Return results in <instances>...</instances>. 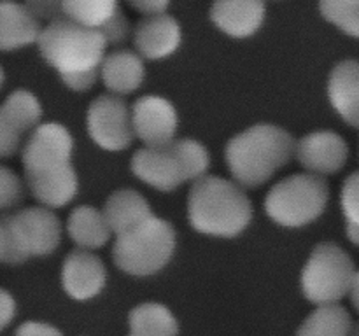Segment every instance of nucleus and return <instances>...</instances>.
Listing matches in <instances>:
<instances>
[{
	"label": "nucleus",
	"instance_id": "6e6552de",
	"mask_svg": "<svg viewBox=\"0 0 359 336\" xmlns=\"http://www.w3.org/2000/svg\"><path fill=\"white\" fill-rule=\"evenodd\" d=\"M88 132L95 144L107 150H121L132 144V112L118 97L102 94L88 111Z\"/></svg>",
	"mask_w": 359,
	"mask_h": 336
},
{
	"label": "nucleus",
	"instance_id": "a211bd4d",
	"mask_svg": "<svg viewBox=\"0 0 359 336\" xmlns=\"http://www.w3.org/2000/svg\"><path fill=\"white\" fill-rule=\"evenodd\" d=\"M32 195L48 206H63L76 196L77 175L72 164L48 168V170L25 172Z\"/></svg>",
	"mask_w": 359,
	"mask_h": 336
},
{
	"label": "nucleus",
	"instance_id": "9d476101",
	"mask_svg": "<svg viewBox=\"0 0 359 336\" xmlns=\"http://www.w3.org/2000/svg\"><path fill=\"white\" fill-rule=\"evenodd\" d=\"M72 135L58 122H46L37 126L23 149L25 172L48 170L70 163Z\"/></svg>",
	"mask_w": 359,
	"mask_h": 336
},
{
	"label": "nucleus",
	"instance_id": "0eeeda50",
	"mask_svg": "<svg viewBox=\"0 0 359 336\" xmlns=\"http://www.w3.org/2000/svg\"><path fill=\"white\" fill-rule=\"evenodd\" d=\"M354 275V262L344 248L335 244H319L302 273V289L312 303H337L349 294Z\"/></svg>",
	"mask_w": 359,
	"mask_h": 336
},
{
	"label": "nucleus",
	"instance_id": "2eb2a0df",
	"mask_svg": "<svg viewBox=\"0 0 359 336\" xmlns=\"http://www.w3.org/2000/svg\"><path fill=\"white\" fill-rule=\"evenodd\" d=\"M181 44V27L165 13L147 14L135 28V48L149 59L172 55Z\"/></svg>",
	"mask_w": 359,
	"mask_h": 336
},
{
	"label": "nucleus",
	"instance_id": "473e14b6",
	"mask_svg": "<svg viewBox=\"0 0 359 336\" xmlns=\"http://www.w3.org/2000/svg\"><path fill=\"white\" fill-rule=\"evenodd\" d=\"M16 315V303L14 298L7 290L0 289V331L11 324V321Z\"/></svg>",
	"mask_w": 359,
	"mask_h": 336
},
{
	"label": "nucleus",
	"instance_id": "c9c22d12",
	"mask_svg": "<svg viewBox=\"0 0 359 336\" xmlns=\"http://www.w3.org/2000/svg\"><path fill=\"white\" fill-rule=\"evenodd\" d=\"M349 336H359V322L356 326H353V331H351Z\"/></svg>",
	"mask_w": 359,
	"mask_h": 336
},
{
	"label": "nucleus",
	"instance_id": "c756f323",
	"mask_svg": "<svg viewBox=\"0 0 359 336\" xmlns=\"http://www.w3.org/2000/svg\"><path fill=\"white\" fill-rule=\"evenodd\" d=\"M21 135L23 133L14 126V122L0 108V158L16 153L18 147H20Z\"/></svg>",
	"mask_w": 359,
	"mask_h": 336
},
{
	"label": "nucleus",
	"instance_id": "f257e3e1",
	"mask_svg": "<svg viewBox=\"0 0 359 336\" xmlns=\"http://www.w3.org/2000/svg\"><path fill=\"white\" fill-rule=\"evenodd\" d=\"M39 49L46 62L58 70L72 90H88L97 79L109 41L100 30L58 16L39 35Z\"/></svg>",
	"mask_w": 359,
	"mask_h": 336
},
{
	"label": "nucleus",
	"instance_id": "393cba45",
	"mask_svg": "<svg viewBox=\"0 0 359 336\" xmlns=\"http://www.w3.org/2000/svg\"><path fill=\"white\" fill-rule=\"evenodd\" d=\"M0 108L21 133L37 126L39 119L42 115V107L39 104L37 97L27 90H18L11 93L6 98V102L0 105Z\"/></svg>",
	"mask_w": 359,
	"mask_h": 336
},
{
	"label": "nucleus",
	"instance_id": "bb28decb",
	"mask_svg": "<svg viewBox=\"0 0 359 336\" xmlns=\"http://www.w3.org/2000/svg\"><path fill=\"white\" fill-rule=\"evenodd\" d=\"M28 252L21 241L20 233L14 226V219L11 217H0V262L7 265H20L28 259Z\"/></svg>",
	"mask_w": 359,
	"mask_h": 336
},
{
	"label": "nucleus",
	"instance_id": "f3484780",
	"mask_svg": "<svg viewBox=\"0 0 359 336\" xmlns=\"http://www.w3.org/2000/svg\"><path fill=\"white\" fill-rule=\"evenodd\" d=\"M39 18L23 4L0 2V51H13L39 41Z\"/></svg>",
	"mask_w": 359,
	"mask_h": 336
},
{
	"label": "nucleus",
	"instance_id": "6ab92c4d",
	"mask_svg": "<svg viewBox=\"0 0 359 336\" xmlns=\"http://www.w3.org/2000/svg\"><path fill=\"white\" fill-rule=\"evenodd\" d=\"M328 94L337 112L359 128V62L346 59L332 70Z\"/></svg>",
	"mask_w": 359,
	"mask_h": 336
},
{
	"label": "nucleus",
	"instance_id": "2f4dec72",
	"mask_svg": "<svg viewBox=\"0 0 359 336\" xmlns=\"http://www.w3.org/2000/svg\"><path fill=\"white\" fill-rule=\"evenodd\" d=\"M14 336H63L62 332L58 331L53 326L44 324V322H25L20 328L16 329V335Z\"/></svg>",
	"mask_w": 359,
	"mask_h": 336
},
{
	"label": "nucleus",
	"instance_id": "7ed1b4c3",
	"mask_svg": "<svg viewBox=\"0 0 359 336\" xmlns=\"http://www.w3.org/2000/svg\"><path fill=\"white\" fill-rule=\"evenodd\" d=\"M293 136L273 125H256L226 146V163L241 184L259 186L293 156Z\"/></svg>",
	"mask_w": 359,
	"mask_h": 336
},
{
	"label": "nucleus",
	"instance_id": "20e7f679",
	"mask_svg": "<svg viewBox=\"0 0 359 336\" xmlns=\"http://www.w3.org/2000/svg\"><path fill=\"white\" fill-rule=\"evenodd\" d=\"M209 168V153L191 139L167 146L144 147L132 158V170L140 181L160 191H172L186 181H198Z\"/></svg>",
	"mask_w": 359,
	"mask_h": 336
},
{
	"label": "nucleus",
	"instance_id": "f8f14e48",
	"mask_svg": "<svg viewBox=\"0 0 359 336\" xmlns=\"http://www.w3.org/2000/svg\"><path fill=\"white\" fill-rule=\"evenodd\" d=\"M13 219L28 255H48L58 247L62 226L51 210L32 206L20 210Z\"/></svg>",
	"mask_w": 359,
	"mask_h": 336
},
{
	"label": "nucleus",
	"instance_id": "4468645a",
	"mask_svg": "<svg viewBox=\"0 0 359 336\" xmlns=\"http://www.w3.org/2000/svg\"><path fill=\"white\" fill-rule=\"evenodd\" d=\"M62 284L74 300L95 298L105 286V266L88 251H74L67 255L62 270Z\"/></svg>",
	"mask_w": 359,
	"mask_h": 336
},
{
	"label": "nucleus",
	"instance_id": "9b49d317",
	"mask_svg": "<svg viewBox=\"0 0 359 336\" xmlns=\"http://www.w3.org/2000/svg\"><path fill=\"white\" fill-rule=\"evenodd\" d=\"M63 16L100 30L111 44H118L128 31L119 0H63Z\"/></svg>",
	"mask_w": 359,
	"mask_h": 336
},
{
	"label": "nucleus",
	"instance_id": "ddd939ff",
	"mask_svg": "<svg viewBox=\"0 0 359 336\" xmlns=\"http://www.w3.org/2000/svg\"><path fill=\"white\" fill-rule=\"evenodd\" d=\"M298 161L314 174H335L346 164L347 149L346 140L333 132H316L304 136L297 144Z\"/></svg>",
	"mask_w": 359,
	"mask_h": 336
},
{
	"label": "nucleus",
	"instance_id": "7c9ffc66",
	"mask_svg": "<svg viewBox=\"0 0 359 336\" xmlns=\"http://www.w3.org/2000/svg\"><path fill=\"white\" fill-rule=\"evenodd\" d=\"M25 6L42 20H55L63 14V0H25Z\"/></svg>",
	"mask_w": 359,
	"mask_h": 336
},
{
	"label": "nucleus",
	"instance_id": "c85d7f7f",
	"mask_svg": "<svg viewBox=\"0 0 359 336\" xmlns=\"http://www.w3.org/2000/svg\"><path fill=\"white\" fill-rule=\"evenodd\" d=\"M23 188L21 181L13 170L0 167V210L14 206L21 200Z\"/></svg>",
	"mask_w": 359,
	"mask_h": 336
},
{
	"label": "nucleus",
	"instance_id": "4be33fe9",
	"mask_svg": "<svg viewBox=\"0 0 359 336\" xmlns=\"http://www.w3.org/2000/svg\"><path fill=\"white\" fill-rule=\"evenodd\" d=\"M111 231L104 212L93 206H77L69 217V234L83 248L102 247L109 240Z\"/></svg>",
	"mask_w": 359,
	"mask_h": 336
},
{
	"label": "nucleus",
	"instance_id": "f704fd0d",
	"mask_svg": "<svg viewBox=\"0 0 359 336\" xmlns=\"http://www.w3.org/2000/svg\"><path fill=\"white\" fill-rule=\"evenodd\" d=\"M349 294H351V301H353L354 308L359 312V272H356V275H354Z\"/></svg>",
	"mask_w": 359,
	"mask_h": 336
},
{
	"label": "nucleus",
	"instance_id": "423d86ee",
	"mask_svg": "<svg viewBox=\"0 0 359 336\" xmlns=\"http://www.w3.org/2000/svg\"><path fill=\"white\" fill-rule=\"evenodd\" d=\"M328 196V184L318 174L291 175L270 189L265 210L277 224L305 226L325 212Z\"/></svg>",
	"mask_w": 359,
	"mask_h": 336
},
{
	"label": "nucleus",
	"instance_id": "72a5a7b5",
	"mask_svg": "<svg viewBox=\"0 0 359 336\" xmlns=\"http://www.w3.org/2000/svg\"><path fill=\"white\" fill-rule=\"evenodd\" d=\"M130 6L135 7L137 10L144 14H156L163 13L168 7L170 0H128Z\"/></svg>",
	"mask_w": 359,
	"mask_h": 336
},
{
	"label": "nucleus",
	"instance_id": "dca6fc26",
	"mask_svg": "<svg viewBox=\"0 0 359 336\" xmlns=\"http://www.w3.org/2000/svg\"><path fill=\"white\" fill-rule=\"evenodd\" d=\"M214 23L231 37L256 34L265 20L263 0H216L210 9Z\"/></svg>",
	"mask_w": 359,
	"mask_h": 336
},
{
	"label": "nucleus",
	"instance_id": "39448f33",
	"mask_svg": "<svg viewBox=\"0 0 359 336\" xmlns=\"http://www.w3.org/2000/svg\"><path fill=\"white\" fill-rule=\"evenodd\" d=\"M175 231L170 223L153 216L126 233L118 234L112 255L119 270L130 275H153L170 261Z\"/></svg>",
	"mask_w": 359,
	"mask_h": 336
},
{
	"label": "nucleus",
	"instance_id": "b1692460",
	"mask_svg": "<svg viewBox=\"0 0 359 336\" xmlns=\"http://www.w3.org/2000/svg\"><path fill=\"white\" fill-rule=\"evenodd\" d=\"M130 336H177L179 324L160 303H144L130 312Z\"/></svg>",
	"mask_w": 359,
	"mask_h": 336
},
{
	"label": "nucleus",
	"instance_id": "5701e85b",
	"mask_svg": "<svg viewBox=\"0 0 359 336\" xmlns=\"http://www.w3.org/2000/svg\"><path fill=\"white\" fill-rule=\"evenodd\" d=\"M353 318L339 303L319 304L298 328L297 336H349Z\"/></svg>",
	"mask_w": 359,
	"mask_h": 336
},
{
	"label": "nucleus",
	"instance_id": "1a4fd4ad",
	"mask_svg": "<svg viewBox=\"0 0 359 336\" xmlns=\"http://www.w3.org/2000/svg\"><path fill=\"white\" fill-rule=\"evenodd\" d=\"M132 122L135 135L147 147L167 146L177 132V112L167 98L146 94L133 104Z\"/></svg>",
	"mask_w": 359,
	"mask_h": 336
},
{
	"label": "nucleus",
	"instance_id": "cd10ccee",
	"mask_svg": "<svg viewBox=\"0 0 359 336\" xmlns=\"http://www.w3.org/2000/svg\"><path fill=\"white\" fill-rule=\"evenodd\" d=\"M342 210L351 241L359 245V172L347 177L342 188Z\"/></svg>",
	"mask_w": 359,
	"mask_h": 336
},
{
	"label": "nucleus",
	"instance_id": "e433bc0d",
	"mask_svg": "<svg viewBox=\"0 0 359 336\" xmlns=\"http://www.w3.org/2000/svg\"><path fill=\"white\" fill-rule=\"evenodd\" d=\"M2 83H4V70L2 66H0V86H2Z\"/></svg>",
	"mask_w": 359,
	"mask_h": 336
},
{
	"label": "nucleus",
	"instance_id": "a878e982",
	"mask_svg": "<svg viewBox=\"0 0 359 336\" xmlns=\"http://www.w3.org/2000/svg\"><path fill=\"white\" fill-rule=\"evenodd\" d=\"M319 9L330 23L359 38V0H319Z\"/></svg>",
	"mask_w": 359,
	"mask_h": 336
},
{
	"label": "nucleus",
	"instance_id": "f03ea898",
	"mask_svg": "<svg viewBox=\"0 0 359 336\" xmlns=\"http://www.w3.org/2000/svg\"><path fill=\"white\" fill-rule=\"evenodd\" d=\"M189 223L214 237H235L248 227L252 206L245 192L226 178L203 175L195 181L188 200Z\"/></svg>",
	"mask_w": 359,
	"mask_h": 336
},
{
	"label": "nucleus",
	"instance_id": "412c9836",
	"mask_svg": "<svg viewBox=\"0 0 359 336\" xmlns=\"http://www.w3.org/2000/svg\"><path fill=\"white\" fill-rule=\"evenodd\" d=\"M104 84L118 94H128L144 79V63L132 51H118L105 56L100 66Z\"/></svg>",
	"mask_w": 359,
	"mask_h": 336
},
{
	"label": "nucleus",
	"instance_id": "aec40b11",
	"mask_svg": "<svg viewBox=\"0 0 359 336\" xmlns=\"http://www.w3.org/2000/svg\"><path fill=\"white\" fill-rule=\"evenodd\" d=\"M104 216L111 230L116 234H121L153 217V210L140 192L133 189H121L109 196Z\"/></svg>",
	"mask_w": 359,
	"mask_h": 336
}]
</instances>
